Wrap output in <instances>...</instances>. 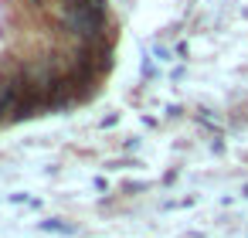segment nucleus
I'll list each match as a JSON object with an SVG mask.
<instances>
[{
	"label": "nucleus",
	"instance_id": "f257e3e1",
	"mask_svg": "<svg viewBox=\"0 0 248 238\" xmlns=\"http://www.w3.org/2000/svg\"><path fill=\"white\" fill-rule=\"evenodd\" d=\"M102 21H106L102 4H62V24L78 38H95L102 31Z\"/></svg>",
	"mask_w": 248,
	"mask_h": 238
}]
</instances>
